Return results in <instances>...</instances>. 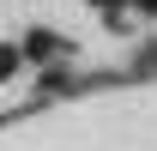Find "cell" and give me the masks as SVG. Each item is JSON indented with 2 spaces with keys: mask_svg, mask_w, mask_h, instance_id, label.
<instances>
[{
  "mask_svg": "<svg viewBox=\"0 0 157 151\" xmlns=\"http://www.w3.org/2000/svg\"><path fill=\"white\" fill-rule=\"evenodd\" d=\"M139 6H145V12H157V0H139Z\"/></svg>",
  "mask_w": 157,
  "mask_h": 151,
  "instance_id": "3957f363",
  "label": "cell"
},
{
  "mask_svg": "<svg viewBox=\"0 0 157 151\" xmlns=\"http://www.w3.org/2000/svg\"><path fill=\"white\" fill-rule=\"evenodd\" d=\"M55 48H60V42H55V37H48V30H36V37L24 42V55H55Z\"/></svg>",
  "mask_w": 157,
  "mask_h": 151,
  "instance_id": "7a4b0ae2",
  "label": "cell"
},
{
  "mask_svg": "<svg viewBox=\"0 0 157 151\" xmlns=\"http://www.w3.org/2000/svg\"><path fill=\"white\" fill-rule=\"evenodd\" d=\"M24 67V48H12V42H0V79H12Z\"/></svg>",
  "mask_w": 157,
  "mask_h": 151,
  "instance_id": "6da1fadb",
  "label": "cell"
}]
</instances>
